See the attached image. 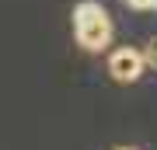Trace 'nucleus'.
<instances>
[{
    "mask_svg": "<svg viewBox=\"0 0 157 150\" xmlns=\"http://www.w3.org/2000/svg\"><path fill=\"white\" fill-rule=\"evenodd\" d=\"M73 35L87 52H101L112 45V17L98 0H80L73 7Z\"/></svg>",
    "mask_w": 157,
    "mask_h": 150,
    "instance_id": "nucleus-1",
    "label": "nucleus"
},
{
    "mask_svg": "<svg viewBox=\"0 0 157 150\" xmlns=\"http://www.w3.org/2000/svg\"><path fill=\"white\" fill-rule=\"evenodd\" d=\"M147 63H143V52L133 49V45H122V49H115L108 56V73H112V80L119 84H136L143 77Z\"/></svg>",
    "mask_w": 157,
    "mask_h": 150,
    "instance_id": "nucleus-2",
    "label": "nucleus"
},
{
    "mask_svg": "<svg viewBox=\"0 0 157 150\" xmlns=\"http://www.w3.org/2000/svg\"><path fill=\"white\" fill-rule=\"evenodd\" d=\"M143 63H147L150 70H157V35L147 42V49H143Z\"/></svg>",
    "mask_w": 157,
    "mask_h": 150,
    "instance_id": "nucleus-3",
    "label": "nucleus"
},
{
    "mask_svg": "<svg viewBox=\"0 0 157 150\" xmlns=\"http://www.w3.org/2000/svg\"><path fill=\"white\" fill-rule=\"evenodd\" d=\"M126 7H133V11H150V7H157V0H126Z\"/></svg>",
    "mask_w": 157,
    "mask_h": 150,
    "instance_id": "nucleus-4",
    "label": "nucleus"
},
{
    "mask_svg": "<svg viewBox=\"0 0 157 150\" xmlns=\"http://www.w3.org/2000/svg\"><path fill=\"white\" fill-rule=\"evenodd\" d=\"M115 150H136V147H115Z\"/></svg>",
    "mask_w": 157,
    "mask_h": 150,
    "instance_id": "nucleus-5",
    "label": "nucleus"
}]
</instances>
